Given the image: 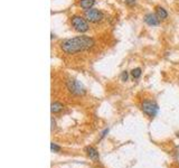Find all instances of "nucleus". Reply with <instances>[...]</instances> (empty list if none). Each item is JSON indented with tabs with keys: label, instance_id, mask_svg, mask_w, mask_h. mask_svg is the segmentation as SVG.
Masks as SVG:
<instances>
[{
	"label": "nucleus",
	"instance_id": "obj_5",
	"mask_svg": "<svg viewBox=\"0 0 179 168\" xmlns=\"http://www.w3.org/2000/svg\"><path fill=\"white\" fill-rule=\"evenodd\" d=\"M158 105L155 102H152V101H145L142 103V111L146 114H148L149 117H156V114L158 113Z\"/></svg>",
	"mask_w": 179,
	"mask_h": 168
},
{
	"label": "nucleus",
	"instance_id": "obj_12",
	"mask_svg": "<svg viewBox=\"0 0 179 168\" xmlns=\"http://www.w3.org/2000/svg\"><path fill=\"white\" fill-rule=\"evenodd\" d=\"M51 149H52V151H54V152H58V151H61V147L57 146L56 144H54V142L51 144Z\"/></svg>",
	"mask_w": 179,
	"mask_h": 168
},
{
	"label": "nucleus",
	"instance_id": "obj_9",
	"mask_svg": "<svg viewBox=\"0 0 179 168\" xmlns=\"http://www.w3.org/2000/svg\"><path fill=\"white\" fill-rule=\"evenodd\" d=\"M156 14H157V16H158L160 19H166V18L168 17L167 10H166L165 8L160 7V6H158V7L156 8Z\"/></svg>",
	"mask_w": 179,
	"mask_h": 168
},
{
	"label": "nucleus",
	"instance_id": "obj_14",
	"mask_svg": "<svg viewBox=\"0 0 179 168\" xmlns=\"http://www.w3.org/2000/svg\"><path fill=\"white\" fill-rule=\"evenodd\" d=\"M121 80H122V81H127L128 80V72L127 71L122 72V74H121Z\"/></svg>",
	"mask_w": 179,
	"mask_h": 168
},
{
	"label": "nucleus",
	"instance_id": "obj_4",
	"mask_svg": "<svg viewBox=\"0 0 179 168\" xmlns=\"http://www.w3.org/2000/svg\"><path fill=\"white\" fill-rule=\"evenodd\" d=\"M85 19L90 23L95 24V23H99L103 19V14L97 8H91L89 10H85Z\"/></svg>",
	"mask_w": 179,
	"mask_h": 168
},
{
	"label": "nucleus",
	"instance_id": "obj_6",
	"mask_svg": "<svg viewBox=\"0 0 179 168\" xmlns=\"http://www.w3.org/2000/svg\"><path fill=\"white\" fill-rule=\"evenodd\" d=\"M145 21L146 24L149 26H158L160 24V18L157 16V14H148L145 16Z\"/></svg>",
	"mask_w": 179,
	"mask_h": 168
},
{
	"label": "nucleus",
	"instance_id": "obj_15",
	"mask_svg": "<svg viewBox=\"0 0 179 168\" xmlns=\"http://www.w3.org/2000/svg\"><path fill=\"white\" fill-rule=\"evenodd\" d=\"M177 137H179V132H177Z\"/></svg>",
	"mask_w": 179,
	"mask_h": 168
},
{
	"label": "nucleus",
	"instance_id": "obj_7",
	"mask_svg": "<svg viewBox=\"0 0 179 168\" xmlns=\"http://www.w3.org/2000/svg\"><path fill=\"white\" fill-rule=\"evenodd\" d=\"M95 4V0H79V6L84 10H89L93 7Z\"/></svg>",
	"mask_w": 179,
	"mask_h": 168
},
{
	"label": "nucleus",
	"instance_id": "obj_13",
	"mask_svg": "<svg viewBox=\"0 0 179 168\" xmlns=\"http://www.w3.org/2000/svg\"><path fill=\"white\" fill-rule=\"evenodd\" d=\"M135 0H125V4L128 5V6H130V7H132V6H134L135 5Z\"/></svg>",
	"mask_w": 179,
	"mask_h": 168
},
{
	"label": "nucleus",
	"instance_id": "obj_1",
	"mask_svg": "<svg viewBox=\"0 0 179 168\" xmlns=\"http://www.w3.org/2000/svg\"><path fill=\"white\" fill-rule=\"evenodd\" d=\"M94 39L92 37L89 36H76V37L68 38L65 41H62L61 44V48L63 49V52H65L66 54H76L79 52L87 51L90 48H92L94 46Z\"/></svg>",
	"mask_w": 179,
	"mask_h": 168
},
{
	"label": "nucleus",
	"instance_id": "obj_11",
	"mask_svg": "<svg viewBox=\"0 0 179 168\" xmlns=\"http://www.w3.org/2000/svg\"><path fill=\"white\" fill-rule=\"evenodd\" d=\"M141 69L140 67H137V69H133L131 71V75L133 79H139L140 76H141Z\"/></svg>",
	"mask_w": 179,
	"mask_h": 168
},
{
	"label": "nucleus",
	"instance_id": "obj_8",
	"mask_svg": "<svg viewBox=\"0 0 179 168\" xmlns=\"http://www.w3.org/2000/svg\"><path fill=\"white\" fill-rule=\"evenodd\" d=\"M85 151L87 152L89 157L91 158L92 160H94V161L99 160V152L97 151V149H94L93 147H87V148H85Z\"/></svg>",
	"mask_w": 179,
	"mask_h": 168
},
{
	"label": "nucleus",
	"instance_id": "obj_3",
	"mask_svg": "<svg viewBox=\"0 0 179 168\" xmlns=\"http://www.w3.org/2000/svg\"><path fill=\"white\" fill-rule=\"evenodd\" d=\"M71 24H72L73 28L79 33H85L89 30V23L85 18L81 17V16H73L71 19Z\"/></svg>",
	"mask_w": 179,
	"mask_h": 168
},
{
	"label": "nucleus",
	"instance_id": "obj_2",
	"mask_svg": "<svg viewBox=\"0 0 179 168\" xmlns=\"http://www.w3.org/2000/svg\"><path fill=\"white\" fill-rule=\"evenodd\" d=\"M66 85H67V89H68L69 92L73 93L74 95H83L86 92L84 85L75 79H69L66 83Z\"/></svg>",
	"mask_w": 179,
	"mask_h": 168
},
{
	"label": "nucleus",
	"instance_id": "obj_10",
	"mask_svg": "<svg viewBox=\"0 0 179 168\" xmlns=\"http://www.w3.org/2000/svg\"><path fill=\"white\" fill-rule=\"evenodd\" d=\"M62 109H63V104L59 102H53L52 105H51V111H52L53 113H57Z\"/></svg>",
	"mask_w": 179,
	"mask_h": 168
}]
</instances>
